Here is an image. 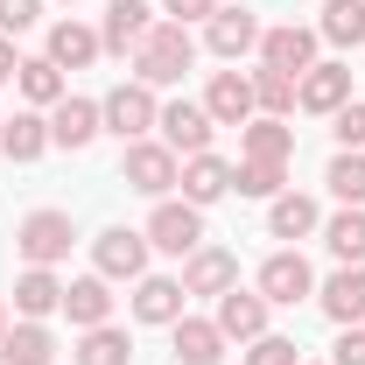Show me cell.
Segmentation results:
<instances>
[{"mask_svg":"<svg viewBox=\"0 0 365 365\" xmlns=\"http://www.w3.org/2000/svg\"><path fill=\"white\" fill-rule=\"evenodd\" d=\"M190 63H197V43H190L182 21H155V29L140 36V49H134V78L140 85H176Z\"/></svg>","mask_w":365,"mask_h":365,"instance_id":"6da1fadb","label":"cell"},{"mask_svg":"<svg viewBox=\"0 0 365 365\" xmlns=\"http://www.w3.org/2000/svg\"><path fill=\"white\" fill-rule=\"evenodd\" d=\"M71 239H78V232H71L63 211H29L21 232H14V246H21V260H29V267H56V260L71 253Z\"/></svg>","mask_w":365,"mask_h":365,"instance_id":"7a4b0ae2","label":"cell"},{"mask_svg":"<svg viewBox=\"0 0 365 365\" xmlns=\"http://www.w3.org/2000/svg\"><path fill=\"white\" fill-rule=\"evenodd\" d=\"M120 176H127V190H140V197H162V190L182 176V162H176V148H162V140H127Z\"/></svg>","mask_w":365,"mask_h":365,"instance_id":"3957f363","label":"cell"},{"mask_svg":"<svg viewBox=\"0 0 365 365\" xmlns=\"http://www.w3.org/2000/svg\"><path fill=\"white\" fill-rule=\"evenodd\" d=\"M162 148H176V162H190V155H211V113L204 106H190V98H176V106H162Z\"/></svg>","mask_w":365,"mask_h":365,"instance_id":"277c9868","label":"cell"},{"mask_svg":"<svg viewBox=\"0 0 365 365\" xmlns=\"http://www.w3.org/2000/svg\"><path fill=\"white\" fill-rule=\"evenodd\" d=\"M91 260H98L106 281H140V274H148V232H127V225L98 232V239H91Z\"/></svg>","mask_w":365,"mask_h":365,"instance_id":"5b68a950","label":"cell"},{"mask_svg":"<svg viewBox=\"0 0 365 365\" xmlns=\"http://www.w3.org/2000/svg\"><path fill=\"white\" fill-rule=\"evenodd\" d=\"M98 120H106L120 140H140L155 120H162V106H155V85H140V78H134V85H120L106 106H98Z\"/></svg>","mask_w":365,"mask_h":365,"instance_id":"8992f818","label":"cell"},{"mask_svg":"<svg viewBox=\"0 0 365 365\" xmlns=\"http://www.w3.org/2000/svg\"><path fill=\"white\" fill-rule=\"evenodd\" d=\"M148 246H162V253H197L204 246V211L197 204H155V218H148Z\"/></svg>","mask_w":365,"mask_h":365,"instance_id":"52a82bcc","label":"cell"},{"mask_svg":"<svg viewBox=\"0 0 365 365\" xmlns=\"http://www.w3.org/2000/svg\"><path fill=\"white\" fill-rule=\"evenodd\" d=\"M260 56H267V71H288V78H302V71L317 63V29H302V21L260 29Z\"/></svg>","mask_w":365,"mask_h":365,"instance_id":"ba28073f","label":"cell"},{"mask_svg":"<svg viewBox=\"0 0 365 365\" xmlns=\"http://www.w3.org/2000/svg\"><path fill=\"white\" fill-rule=\"evenodd\" d=\"M295 106H302V113H337V106H351V63H309V71L295 78Z\"/></svg>","mask_w":365,"mask_h":365,"instance_id":"9c48e42d","label":"cell"},{"mask_svg":"<svg viewBox=\"0 0 365 365\" xmlns=\"http://www.w3.org/2000/svg\"><path fill=\"white\" fill-rule=\"evenodd\" d=\"M225 288H239V260L225 246H197L182 267V295H225Z\"/></svg>","mask_w":365,"mask_h":365,"instance_id":"30bf717a","label":"cell"},{"mask_svg":"<svg viewBox=\"0 0 365 365\" xmlns=\"http://www.w3.org/2000/svg\"><path fill=\"white\" fill-rule=\"evenodd\" d=\"M204 113L218 120V127H246L260 106H253V78H239V71H218L211 91H204Z\"/></svg>","mask_w":365,"mask_h":365,"instance_id":"8fae6325","label":"cell"},{"mask_svg":"<svg viewBox=\"0 0 365 365\" xmlns=\"http://www.w3.org/2000/svg\"><path fill=\"white\" fill-rule=\"evenodd\" d=\"M267 295H246V288H225L218 295V330L239 337V344H253V337H267Z\"/></svg>","mask_w":365,"mask_h":365,"instance_id":"7c38bea8","label":"cell"},{"mask_svg":"<svg viewBox=\"0 0 365 365\" xmlns=\"http://www.w3.org/2000/svg\"><path fill=\"white\" fill-rule=\"evenodd\" d=\"M204 43L218 49V56H232V63H239L246 49H260V21H253L246 7H218V14L204 21Z\"/></svg>","mask_w":365,"mask_h":365,"instance_id":"4fadbf2b","label":"cell"},{"mask_svg":"<svg viewBox=\"0 0 365 365\" xmlns=\"http://www.w3.org/2000/svg\"><path fill=\"white\" fill-rule=\"evenodd\" d=\"M98 134H106V120H98L91 98H56V113H49V140L56 148H91Z\"/></svg>","mask_w":365,"mask_h":365,"instance_id":"5bb4252c","label":"cell"},{"mask_svg":"<svg viewBox=\"0 0 365 365\" xmlns=\"http://www.w3.org/2000/svg\"><path fill=\"white\" fill-rule=\"evenodd\" d=\"M309 288H317V274H309L302 253H267V267H260V295L267 302H302Z\"/></svg>","mask_w":365,"mask_h":365,"instance_id":"9a60e30c","label":"cell"},{"mask_svg":"<svg viewBox=\"0 0 365 365\" xmlns=\"http://www.w3.org/2000/svg\"><path fill=\"white\" fill-rule=\"evenodd\" d=\"M176 182H182V204L204 211V204H218V197L232 190V162H218V155H190Z\"/></svg>","mask_w":365,"mask_h":365,"instance_id":"2e32d148","label":"cell"},{"mask_svg":"<svg viewBox=\"0 0 365 365\" xmlns=\"http://www.w3.org/2000/svg\"><path fill=\"white\" fill-rule=\"evenodd\" d=\"M63 317L78 323V330L113 323V288H106V274H85V281H71V288H63Z\"/></svg>","mask_w":365,"mask_h":365,"instance_id":"e0dca14e","label":"cell"},{"mask_svg":"<svg viewBox=\"0 0 365 365\" xmlns=\"http://www.w3.org/2000/svg\"><path fill=\"white\" fill-rule=\"evenodd\" d=\"M98 49H106V43H98V29H85L78 14L49 29V63H56V71H85V63L98 56Z\"/></svg>","mask_w":365,"mask_h":365,"instance_id":"ac0fdd59","label":"cell"},{"mask_svg":"<svg viewBox=\"0 0 365 365\" xmlns=\"http://www.w3.org/2000/svg\"><path fill=\"white\" fill-rule=\"evenodd\" d=\"M169 330H176V359H182V365H218V359H225V330H218V323L176 317Z\"/></svg>","mask_w":365,"mask_h":365,"instance_id":"d6986e66","label":"cell"},{"mask_svg":"<svg viewBox=\"0 0 365 365\" xmlns=\"http://www.w3.org/2000/svg\"><path fill=\"white\" fill-rule=\"evenodd\" d=\"M317 302H323V317H330V323H359L365 317V274L359 267H337L317 288Z\"/></svg>","mask_w":365,"mask_h":365,"instance_id":"ffe728a7","label":"cell"},{"mask_svg":"<svg viewBox=\"0 0 365 365\" xmlns=\"http://www.w3.org/2000/svg\"><path fill=\"white\" fill-rule=\"evenodd\" d=\"M155 29V14H148V0H113L106 7V29H98V43L106 49H140V36Z\"/></svg>","mask_w":365,"mask_h":365,"instance_id":"44dd1931","label":"cell"},{"mask_svg":"<svg viewBox=\"0 0 365 365\" xmlns=\"http://www.w3.org/2000/svg\"><path fill=\"white\" fill-rule=\"evenodd\" d=\"M0 365H56V337H49L43 323H14L7 337H0Z\"/></svg>","mask_w":365,"mask_h":365,"instance_id":"7402d4cb","label":"cell"},{"mask_svg":"<svg viewBox=\"0 0 365 365\" xmlns=\"http://www.w3.org/2000/svg\"><path fill=\"white\" fill-rule=\"evenodd\" d=\"M134 317H140V323H176V317H182V281H169V274H140Z\"/></svg>","mask_w":365,"mask_h":365,"instance_id":"603a6c76","label":"cell"},{"mask_svg":"<svg viewBox=\"0 0 365 365\" xmlns=\"http://www.w3.org/2000/svg\"><path fill=\"white\" fill-rule=\"evenodd\" d=\"M49 148V120L43 113H14V120H0V155L7 162H36Z\"/></svg>","mask_w":365,"mask_h":365,"instance_id":"cb8c5ba5","label":"cell"},{"mask_svg":"<svg viewBox=\"0 0 365 365\" xmlns=\"http://www.w3.org/2000/svg\"><path fill=\"white\" fill-rule=\"evenodd\" d=\"M14 309H21L29 323H43L49 309H63V281H56L49 267H29L21 281H14Z\"/></svg>","mask_w":365,"mask_h":365,"instance_id":"d4e9b609","label":"cell"},{"mask_svg":"<svg viewBox=\"0 0 365 365\" xmlns=\"http://www.w3.org/2000/svg\"><path fill=\"white\" fill-rule=\"evenodd\" d=\"M317 225H323V218H317V204H309L302 190H281V197H274V211H267V232H274V239H309Z\"/></svg>","mask_w":365,"mask_h":365,"instance_id":"484cf974","label":"cell"},{"mask_svg":"<svg viewBox=\"0 0 365 365\" xmlns=\"http://www.w3.org/2000/svg\"><path fill=\"white\" fill-rule=\"evenodd\" d=\"M317 36H323V43H337V49H359L365 43V0H323Z\"/></svg>","mask_w":365,"mask_h":365,"instance_id":"4316f807","label":"cell"},{"mask_svg":"<svg viewBox=\"0 0 365 365\" xmlns=\"http://www.w3.org/2000/svg\"><path fill=\"white\" fill-rule=\"evenodd\" d=\"M323 246H330L344 267H359V260H365V204H344V211L323 225Z\"/></svg>","mask_w":365,"mask_h":365,"instance_id":"83f0119b","label":"cell"},{"mask_svg":"<svg viewBox=\"0 0 365 365\" xmlns=\"http://www.w3.org/2000/svg\"><path fill=\"white\" fill-rule=\"evenodd\" d=\"M14 85H21L29 106H56V98H71V91H63V71H56L49 56H29V63L14 71Z\"/></svg>","mask_w":365,"mask_h":365,"instance_id":"f1b7e54d","label":"cell"},{"mask_svg":"<svg viewBox=\"0 0 365 365\" xmlns=\"http://www.w3.org/2000/svg\"><path fill=\"white\" fill-rule=\"evenodd\" d=\"M288 155H295V134L281 120H267V113L246 120V162H288Z\"/></svg>","mask_w":365,"mask_h":365,"instance_id":"f546056e","label":"cell"},{"mask_svg":"<svg viewBox=\"0 0 365 365\" xmlns=\"http://www.w3.org/2000/svg\"><path fill=\"white\" fill-rule=\"evenodd\" d=\"M127 359H134V344H127V330H113V323L85 330V344H78V365H127Z\"/></svg>","mask_w":365,"mask_h":365,"instance_id":"4dcf8cb0","label":"cell"},{"mask_svg":"<svg viewBox=\"0 0 365 365\" xmlns=\"http://www.w3.org/2000/svg\"><path fill=\"white\" fill-rule=\"evenodd\" d=\"M281 182H288V162H239V169H232V190H239V197H281Z\"/></svg>","mask_w":365,"mask_h":365,"instance_id":"1f68e13d","label":"cell"},{"mask_svg":"<svg viewBox=\"0 0 365 365\" xmlns=\"http://www.w3.org/2000/svg\"><path fill=\"white\" fill-rule=\"evenodd\" d=\"M253 106H260L267 120L295 113V78H288V71H253Z\"/></svg>","mask_w":365,"mask_h":365,"instance_id":"d6a6232c","label":"cell"},{"mask_svg":"<svg viewBox=\"0 0 365 365\" xmlns=\"http://www.w3.org/2000/svg\"><path fill=\"white\" fill-rule=\"evenodd\" d=\"M330 197H344V204H365V155L359 148H344V155H337V162H330Z\"/></svg>","mask_w":365,"mask_h":365,"instance_id":"836d02e7","label":"cell"},{"mask_svg":"<svg viewBox=\"0 0 365 365\" xmlns=\"http://www.w3.org/2000/svg\"><path fill=\"white\" fill-rule=\"evenodd\" d=\"M246 365H302V351H295V337H253V351H246Z\"/></svg>","mask_w":365,"mask_h":365,"instance_id":"e575fe53","label":"cell"},{"mask_svg":"<svg viewBox=\"0 0 365 365\" xmlns=\"http://www.w3.org/2000/svg\"><path fill=\"white\" fill-rule=\"evenodd\" d=\"M330 120H337V127H330V134H337V148H365V98H351V106H337Z\"/></svg>","mask_w":365,"mask_h":365,"instance_id":"d590c367","label":"cell"},{"mask_svg":"<svg viewBox=\"0 0 365 365\" xmlns=\"http://www.w3.org/2000/svg\"><path fill=\"white\" fill-rule=\"evenodd\" d=\"M36 14H43V0H0V36H21V29H36Z\"/></svg>","mask_w":365,"mask_h":365,"instance_id":"8d00e7d4","label":"cell"},{"mask_svg":"<svg viewBox=\"0 0 365 365\" xmlns=\"http://www.w3.org/2000/svg\"><path fill=\"white\" fill-rule=\"evenodd\" d=\"M330 365H365V330H359V323H344V337H337Z\"/></svg>","mask_w":365,"mask_h":365,"instance_id":"74e56055","label":"cell"},{"mask_svg":"<svg viewBox=\"0 0 365 365\" xmlns=\"http://www.w3.org/2000/svg\"><path fill=\"white\" fill-rule=\"evenodd\" d=\"M162 14H176V21H211L218 0H162Z\"/></svg>","mask_w":365,"mask_h":365,"instance_id":"f35d334b","label":"cell"},{"mask_svg":"<svg viewBox=\"0 0 365 365\" xmlns=\"http://www.w3.org/2000/svg\"><path fill=\"white\" fill-rule=\"evenodd\" d=\"M14 71H21V56H14V36H0V85H7Z\"/></svg>","mask_w":365,"mask_h":365,"instance_id":"ab89813d","label":"cell"},{"mask_svg":"<svg viewBox=\"0 0 365 365\" xmlns=\"http://www.w3.org/2000/svg\"><path fill=\"white\" fill-rule=\"evenodd\" d=\"M0 337H7V302H0Z\"/></svg>","mask_w":365,"mask_h":365,"instance_id":"60d3db41","label":"cell"}]
</instances>
